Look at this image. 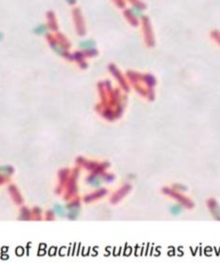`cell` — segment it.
I'll use <instances>...</instances> for the list:
<instances>
[{"mask_svg":"<svg viewBox=\"0 0 220 263\" xmlns=\"http://www.w3.org/2000/svg\"><path fill=\"white\" fill-rule=\"evenodd\" d=\"M129 13L135 18H142L143 17V10H142V9L139 8L138 6H135V5L132 6L129 9Z\"/></svg>","mask_w":220,"mask_h":263,"instance_id":"1","label":"cell"},{"mask_svg":"<svg viewBox=\"0 0 220 263\" xmlns=\"http://www.w3.org/2000/svg\"><path fill=\"white\" fill-rule=\"evenodd\" d=\"M48 27L46 25H39L36 28H35V33L38 35H46L48 32Z\"/></svg>","mask_w":220,"mask_h":263,"instance_id":"2","label":"cell"},{"mask_svg":"<svg viewBox=\"0 0 220 263\" xmlns=\"http://www.w3.org/2000/svg\"><path fill=\"white\" fill-rule=\"evenodd\" d=\"M94 42H93V41H91V40H87V41H82V42H80V47L81 48H83V49H91V48H93L94 47Z\"/></svg>","mask_w":220,"mask_h":263,"instance_id":"3","label":"cell"},{"mask_svg":"<svg viewBox=\"0 0 220 263\" xmlns=\"http://www.w3.org/2000/svg\"><path fill=\"white\" fill-rule=\"evenodd\" d=\"M66 2H68L70 5H74V4H75L76 0H66Z\"/></svg>","mask_w":220,"mask_h":263,"instance_id":"4","label":"cell"},{"mask_svg":"<svg viewBox=\"0 0 220 263\" xmlns=\"http://www.w3.org/2000/svg\"><path fill=\"white\" fill-rule=\"evenodd\" d=\"M0 40H1V33H0Z\"/></svg>","mask_w":220,"mask_h":263,"instance_id":"5","label":"cell"}]
</instances>
